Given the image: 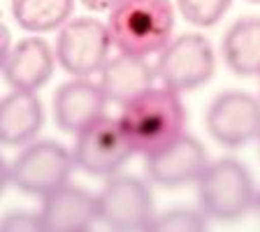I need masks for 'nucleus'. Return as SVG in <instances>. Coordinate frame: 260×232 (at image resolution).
<instances>
[{
    "instance_id": "b1692460",
    "label": "nucleus",
    "mask_w": 260,
    "mask_h": 232,
    "mask_svg": "<svg viewBox=\"0 0 260 232\" xmlns=\"http://www.w3.org/2000/svg\"><path fill=\"white\" fill-rule=\"evenodd\" d=\"M255 207H258V211H260V195L255 197Z\"/></svg>"
},
{
    "instance_id": "f3484780",
    "label": "nucleus",
    "mask_w": 260,
    "mask_h": 232,
    "mask_svg": "<svg viewBox=\"0 0 260 232\" xmlns=\"http://www.w3.org/2000/svg\"><path fill=\"white\" fill-rule=\"evenodd\" d=\"M75 0H12V16L26 32H51L72 19Z\"/></svg>"
},
{
    "instance_id": "a878e982",
    "label": "nucleus",
    "mask_w": 260,
    "mask_h": 232,
    "mask_svg": "<svg viewBox=\"0 0 260 232\" xmlns=\"http://www.w3.org/2000/svg\"><path fill=\"white\" fill-rule=\"evenodd\" d=\"M258 142H260V140H258Z\"/></svg>"
},
{
    "instance_id": "dca6fc26",
    "label": "nucleus",
    "mask_w": 260,
    "mask_h": 232,
    "mask_svg": "<svg viewBox=\"0 0 260 232\" xmlns=\"http://www.w3.org/2000/svg\"><path fill=\"white\" fill-rule=\"evenodd\" d=\"M228 70L237 77H260V16H244L228 28L221 44Z\"/></svg>"
},
{
    "instance_id": "aec40b11",
    "label": "nucleus",
    "mask_w": 260,
    "mask_h": 232,
    "mask_svg": "<svg viewBox=\"0 0 260 232\" xmlns=\"http://www.w3.org/2000/svg\"><path fill=\"white\" fill-rule=\"evenodd\" d=\"M0 230L7 232H16V230H42V221H40V214H26V211H19V214H10L0 221Z\"/></svg>"
},
{
    "instance_id": "f03ea898",
    "label": "nucleus",
    "mask_w": 260,
    "mask_h": 232,
    "mask_svg": "<svg viewBox=\"0 0 260 232\" xmlns=\"http://www.w3.org/2000/svg\"><path fill=\"white\" fill-rule=\"evenodd\" d=\"M116 51L130 56H158L174 32V5L170 0H121L107 16Z\"/></svg>"
},
{
    "instance_id": "0eeeda50",
    "label": "nucleus",
    "mask_w": 260,
    "mask_h": 232,
    "mask_svg": "<svg viewBox=\"0 0 260 232\" xmlns=\"http://www.w3.org/2000/svg\"><path fill=\"white\" fill-rule=\"evenodd\" d=\"M72 158L75 168L91 177H112L135 153L119 119L100 116L77 132Z\"/></svg>"
},
{
    "instance_id": "9b49d317",
    "label": "nucleus",
    "mask_w": 260,
    "mask_h": 232,
    "mask_svg": "<svg viewBox=\"0 0 260 232\" xmlns=\"http://www.w3.org/2000/svg\"><path fill=\"white\" fill-rule=\"evenodd\" d=\"M107 103V95L98 81H91L88 77H72L54 93V121L63 132L77 135L88 123L105 116Z\"/></svg>"
},
{
    "instance_id": "423d86ee",
    "label": "nucleus",
    "mask_w": 260,
    "mask_h": 232,
    "mask_svg": "<svg viewBox=\"0 0 260 232\" xmlns=\"http://www.w3.org/2000/svg\"><path fill=\"white\" fill-rule=\"evenodd\" d=\"M112 47L107 23L93 16H75L58 28L56 60L70 77H93L109 60Z\"/></svg>"
},
{
    "instance_id": "4be33fe9",
    "label": "nucleus",
    "mask_w": 260,
    "mask_h": 232,
    "mask_svg": "<svg viewBox=\"0 0 260 232\" xmlns=\"http://www.w3.org/2000/svg\"><path fill=\"white\" fill-rule=\"evenodd\" d=\"M79 3L91 12H109L114 5H119L121 0H79Z\"/></svg>"
},
{
    "instance_id": "a211bd4d",
    "label": "nucleus",
    "mask_w": 260,
    "mask_h": 232,
    "mask_svg": "<svg viewBox=\"0 0 260 232\" xmlns=\"http://www.w3.org/2000/svg\"><path fill=\"white\" fill-rule=\"evenodd\" d=\"M233 0H177V10L195 28H211L223 19Z\"/></svg>"
},
{
    "instance_id": "4468645a",
    "label": "nucleus",
    "mask_w": 260,
    "mask_h": 232,
    "mask_svg": "<svg viewBox=\"0 0 260 232\" xmlns=\"http://www.w3.org/2000/svg\"><path fill=\"white\" fill-rule=\"evenodd\" d=\"M156 65H151L142 56L116 54L109 56L105 68L100 70V86L109 103L125 105L135 95L149 91L156 84Z\"/></svg>"
},
{
    "instance_id": "6ab92c4d",
    "label": "nucleus",
    "mask_w": 260,
    "mask_h": 232,
    "mask_svg": "<svg viewBox=\"0 0 260 232\" xmlns=\"http://www.w3.org/2000/svg\"><path fill=\"white\" fill-rule=\"evenodd\" d=\"M205 211L202 209H188V207H177L165 214L153 218L151 227L153 232H200L207 227Z\"/></svg>"
},
{
    "instance_id": "6e6552de",
    "label": "nucleus",
    "mask_w": 260,
    "mask_h": 232,
    "mask_svg": "<svg viewBox=\"0 0 260 232\" xmlns=\"http://www.w3.org/2000/svg\"><path fill=\"white\" fill-rule=\"evenodd\" d=\"M98 216L112 230H149L156 218L151 188L137 177H109L98 193Z\"/></svg>"
},
{
    "instance_id": "ddd939ff",
    "label": "nucleus",
    "mask_w": 260,
    "mask_h": 232,
    "mask_svg": "<svg viewBox=\"0 0 260 232\" xmlns=\"http://www.w3.org/2000/svg\"><path fill=\"white\" fill-rule=\"evenodd\" d=\"M56 63V51L42 38H26L12 47L3 68V77L12 91L38 93L51 79Z\"/></svg>"
},
{
    "instance_id": "1a4fd4ad",
    "label": "nucleus",
    "mask_w": 260,
    "mask_h": 232,
    "mask_svg": "<svg viewBox=\"0 0 260 232\" xmlns=\"http://www.w3.org/2000/svg\"><path fill=\"white\" fill-rule=\"evenodd\" d=\"M207 130L225 149L260 140V97L244 91L218 93L207 109Z\"/></svg>"
},
{
    "instance_id": "7ed1b4c3",
    "label": "nucleus",
    "mask_w": 260,
    "mask_h": 232,
    "mask_svg": "<svg viewBox=\"0 0 260 232\" xmlns=\"http://www.w3.org/2000/svg\"><path fill=\"white\" fill-rule=\"evenodd\" d=\"M195 188L198 207L209 218L218 221L242 218L258 197L251 172L235 158H218L209 162L195 181Z\"/></svg>"
},
{
    "instance_id": "393cba45",
    "label": "nucleus",
    "mask_w": 260,
    "mask_h": 232,
    "mask_svg": "<svg viewBox=\"0 0 260 232\" xmlns=\"http://www.w3.org/2000/svg\"><path fill=\"white\" fill-rule=\"evenodd\" d=\"M249 3H258V5H260V0H249Z\"/></svg>"
},
{
    "instance_id": "5701e85b",
    "label": "nucleus",
    "mask_w": 260,
    "mask_h": 232,
    "mask_svg": "<svg viewBox=\"0 0 260 232\" xmlns=\"http://www.w3.org/2000/svg\"><path fill=\"white\" fill-rule=\"evenodd\" d=\"M12 184V174H10V165L5 162V158L0 156V195L5 193V188Z\"/></svg>"
},
{
    "instance_id": "20e7f679",
    "label": "nucleus",
    "mask_w": 260,
    "mask_h": 232,
    "mask_svg": "<svg viewBox=\"0 0 260 232\" xmlns=\"http://www.w3.org/2000/svg\"><path fill=\"white\" fill-rule=\"evenodd\" d=\"M216 72V54L200 32H184L172 38L158 54L156 77L162 86L177 93H190L205 86Z\"/></svg>"
},
{
    "instance_id": "9d476101",
    "label": "nucleus",
    "mask_w": 260,
    "mask_h": 232,
    "mask_svg": "<svg viewBox=\"0 0 260 232\" xmlns=\"http://www.w3.org/2000/svg\"><path fill=\"white\" fill-rule=\"evenodd\" d=\"M209 165L207 149L190 135H181L160 151L144 156L146 177L162 188H181L195 184Z\"/></svg>"
},
{
    "instance_id": "412c9836",
    "label": "nucleus",
    "mask_w": 260,
    "mask_h": 232,
    "mask_svg": "<svg viewBox=\"0 0 260 232\" xmlns=\"http://www.w3.org/2000/svg\"><path fill=\"white\" fill-rule=\"evenodd\" d=\"M10 51H12V35L5 23H0V72L5 68V60L10 56Z\"/></svg>"
},
{
    "instance_id": "f257e3e1",
    "label": "nucleus",
    "mask_w": 260,
    "mask_h": 232,
    "mask_svg": "<svg viewBox=\"0 0 260 232\" xmlns=\"http://www.w3.org/2000/svg\"><path fill=\"white\" fill-rule=\"evenodd\" d=\"M119 123L135 153L149 156L184 135L186 109L181 93L168 86H151L121 105Z\"/></svg>"
},
{
    "instance_id": "2eb2a0df",
    "label": "nucleus",
    "mask_w": 260,
    "mask_h": 232,
    "mask_svg": "<svg viewBox=\"0 0 260 232\" xmlns=\"http://www.w3.org/2000/svg\"><path fill=\"white\" fill-rule=\"evenodd\" d=\"M44 125V109L38 93L12 91L0 100V144L3 146H26L38 140Z\"/></svg>"
},
{
    "instance_id": "f8f14e48",
    "label": "nucleus",
    "mask_w": 260,
    "mask_h": 232,
    "mask_svg": "<svg viewBox=\"0 0 260 232\" xmlns=\"http://www.w3.org/2000/svg\"><path fill=\"white\" fill-rule=\"evenodd\" d=\"M42 230L47 232H84L91 230L98 216V195L65 184L42 197L40 207Z\"/></svg>"
},
{
    "instance_id": "39448f33",
    "label": "nucleus",
    "mask_w": 260,
    "mask_h": 232,
    "mask_svg": "<svg viewBox=\"0 0 260 232\" xmlns=\"http://www.w3.org/2000/svg\"><path fill=\"white\" fill-rule=\"evenodd\" d=\"M72 170H75L72 151L54 140L28 142L10 165L12 184L23 193L40 197L68 184Z\"/></svg>"
}]
</instances>
